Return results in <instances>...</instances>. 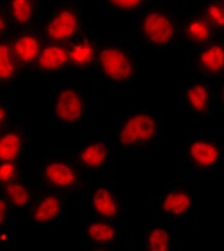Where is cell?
<instances>
[{
  "label": "cell",
  "instance_id": "1",
  "mask_svg": "<svg viewBox=\"0 0 224 251\" xmlns=\"http://www.w3.org/2000/svg\"><path fill=\"white\" fill-rule=\"evenodd\" d=\"M141 32L149 45L155 48L168 47L176 37L177 19L165 9H151L142 19Z\"/></svg>",
  "mask_w": 224,
  "mask_h": 251
},
{
  "label": "cell",
  "instance_id": "2",
  "mask_svg": "<svg viewBox=\"0 0 224 251\" xmlns=\"http://www.w3.org/2000/svg\"><path fill=\"white\" fill-rule=\"evenodd\" d=\"M158 131V122L147 112L131 114L122 125L119 142L123 146L132 147L152 142Z\"/></svg>",
  "mask_w": 224,
  "mask_h": 251
},
{
  "label": "cell",
  "instance_id": "3",
  "mask_svg": "<svg viewBox=\"0 0 224 251\" xmlns=\"http://www.w3.org/2000/svg\"><path fill=\"white\" fill-rule=\"evenodd\" d=\"M99 63L102 74L114 82H125L133 75L131 58L120 48H104L100 53Z\"/></svg>",
  "mask_w": 224,
  "mask_h": 251
},
{
  "label": "cell",
  "instance_id": "4",
  "mask_svg": "<svg viewBox=\"0 0 224 251\" xmlns=\"http://www.w3.org/2000/svg\"><path fill=\"white\" fill-rule=\"evenodd\" d=\"M185 156L188 165L196 171H210L219 163L221 149L212 139L198 138L187 144Z\"/></svg>",
  "mask_w": 224,
  "mask_h": 251
},
{
  "label": "cell",
  "instance_id": "5",
  "mask_svg": "<svg viewBox=\"0 0 224 251\" xmlns=\"http://www.w3.org/2000/svg\"><path fill=\"white\" fill-rule=\"evenodd\" d=\"M80 18L73 7H61L49 21L46 35L56 43L70 41L79 31Z\"/></svg>",
  "mask_w": 224,
  "mask_h": 251
},
{
  "label": "cell",
  "instance_id": "6",
  "mask_svg": "<svg viewBox=\"0 0 224 251\" xmlns=\"http://www.w3.org/2000/svg\"><path fill=\"white\" fill-rule=\"evenodd\" d=\"M84 112L82 96L74 88H65L58 94L55 102L56 117L64 123L79 121Z\"/></svg>",
  "mask_w": 224,
  "mask_h": 251
},
{
  "label": "cell",
  "instance_id": "7",
  "mask_svg": "<svg viewBox=\"0 0 224 251\" xmlns=\"http://www.w3.org/2000/svg\"><path fill=\"white\" fill-rule=\"evenodd\" d=\"M198 63L201 71L210 75L224 74V44L209 42L204 44L198 55Z\"/></svg>",
  "mask_w": 224,
  "mask_h": 251
},
{
  "label": "cell",
  "instance_id": "8",
  "mask_svg": "<svg viewBox=\"0 0 224 251\" xmlns=\"http://www.w3.org/2000/svg\"><path fill=\"white\" fill-rule=\"evenodd\" d=\"M211 98V82L207 79L196 80L189 83L185 90V101L187 107L199 114H204L209 110Z\"/></svg>",
  "mask_w": 224,
  "mask_h": 251
},
{
  "label": "cell",
  "instance_id": "9",
  "mask_svg": "<svg viewBox=\"0 0 224 251\" xmlns=\"http://www.w3.org/2000/svg\"><path fill=\"white\" fill-rule=\"evenodd\" d=\"M160 208L165 215L181 217L193 208V197L189 190L184 188L171 190L163 197Z\"/></svg>",
  "mask_w": 224,
  "mask_h": 251
},
{
  "label": "cell",
  "instance_id": "10",
  "mask_svg": "<svg viewBox=\"0 0 224 251\" xmlns=\"http://www.w3.org/2000/svg\"><path fill=\"white\" fill-rule=\"evenodd\" d=\"M213 33L214 27L204 16L193 14L188 17L186 23H185L184 35L186 40L192 44H207L211 42Z\"/></svg>",
  "mask_w": 224,
  "mask_h": 251
},
{
  "label": "cell",
  "instance_id": "11",
  "mask_svg": "<svg viewBox=\"0 0 224 251\" xmlns=\"http://www.w3.org/2000/svg\"><path fill=\"white\" fill-rule=\"evenodd\" d=\"M45 177L49 184L60 189L73 187L77 180L75 170L61 161L49 163L45 170Z\"/></svg>",
  "mask_w": 224,
  "mask_h": 251
},
{
  "label": "cell",
  "instance_id": "12",
  "mask_svg": "<svg viewBox=\"0 0 224 251\" xmlns=\"http://www.w3.org/2000/svg\"><path fill=\"white\" fill-rule=\"evenodd\" d=\"M70 60V54L65 48L57 45H49L41 50L37 58L40 69L47 73L62 70Z\"/></svg>",
  "mask_w": 224,
  "mask_h": 251
},
{
  "label": "cell",
  "instance_id": "13",
  "mask_svg": "<svg viewBox=\"0 0 224 251\" xmlns=\"http://www.w3.org/2000/svg\"><path fill=\"white\" fill-rule=\"evenodd\" d=\"M12 48L17 61L23 64H32L41 53L40 41L31 33L19 36Z\"/></svg>",
  "mask_w": 224,
  "mask_h": 251
},
{
  "label": "cell",
  "instance_id": "14",
  "mask_svg": "<svg viewBox=\"0 0 224 251\" xmlns=\"http://www.w3.org/2000/svg\"><path fill=\"white\" fill-rule=\"evenodd\" d=\"M5 5L9 20L20 26L30 23L36 12V0H6Z\"/></svg>",
  "mask_w": 224,
  "mask_h": 251
},
{
  "label": "cell",
  "instance_id": "15",
  "mask_svg": "<svg viewBox=\"0 0 224 251\" xmlns=\"http://www.w3.org/2000/svg\"><path fill=\"white\" fill-rule=\"evenodd\" d=\"M92 208L96 214L103 218H114L118 213V205L112 192L106 188H99L92 198Z\"/></svg>",
  "mask_w": 224,
  "mask_h": 251
},
{
  "label": "cell",
  "instance_id": "16",
  "mask_svg": "<svg viewBox=\"0 0 224 251\" xmlns=\"http://www.w3.org/2000/svg\"><path fill=\"white\" fill-rule=\"evenodd\" d=\"M70 54V61L74 66L76 67H87L90 66L96 55L95 46L88 40H81L75 42L71 49L68 50Z\"/></svg>",
  "mask_w": 224,
  "mask_h": 251
},
{
  "label": "cell",
  "instance_id": "17",
  "mask_svg": "<svg viewBox=\"0 0 224 251\" xmlns=\"http://www.w3.org/2000/svg\"><path fill=\"white\" fill-rule=\"evenodd\" d=\"M61 210L62 201L60 198L49 196L38 202L34 209L33 217L37 224H49L59 216Z\"/></svg>",
  "mask_w": 224,
  "mask_h": 251
},
{
  "label": "cell",
  "instance_id": "18",
  "mask_svg": "<svg viewBox=\"0 0 224 251\" xmlns=\"http://www.w3.org/2000/svg\"><path fill=\"white\" fill-rule=\"evenodd\" d=\"M106 156H108V148L104 144L92 143L82 150L80 159L86 167L99 168L103 165Z\"/></svg>",
  "mask_w": 224,
  "mask_h": 251
},
{
  "label": "cell",
  "instance_id": "19",
  "mask_svg": "<svg viewBox=\"0 0 224 251\" xmlns=\"http://www.w3.org/2000/svg\"><path fill=\"white\" fill-rule=\"evenodd\" d=\"M16 62L12 46L2 42L0 47V78L3 82L14 78L16 74Z\"/></svg>",
  "mask_w": 224,
  "mask_h": 251
},
{
  "label": "cell",
  "instance_id": "20",
  "mask_svg": "<svg viewBox=\"0 0 224 251\" xmlns=\"http://www.w3.org/2000/svg\"><path fill=\"white\" fill-rule=\"evenodd\" d=\"M21 139L15 132L4 133L0 140V158L2 161H14L20 154Z\"/></svg>",
  "mask_w": 224,
  "mask_h": 251
},
{
  "label": "cell",
  "instance_id": "21",
  "mask_svg": "<svg viewBox=\"0 0 224 251\" xmlns=\"http://www.w3.org/2000/svg\"><path fill=\"white\" fill-rule=\"evenodd\" d=\"M87 234H88V237L93 242L104 244L111 242V241L115 239L116 229L109 223L97 221V223H93L88 226Z\"/></svg>",
  "mask_w": 224,
  "mask_h": 251
},
{
  "label": "cell",
  "instance_id": "22",
  "mask_svg": "<svg viewBox=\"0 0 224 251\" xmlns=\"http://www.w3.org/2000/svg\"><path fill=\"white\" fill-rule=\"evenodd\" d=\"M172 239L168 229L163 227H154L146 241V248L151 251H167L171 249Z\"/></svg>",
  "mask_w": 224,
  "mask_h": 251
},
{
  "label": "cell",
  "instance_id": "23",
  "mask_svg": "<svg viewBox=\"0 0 224 251\" xmlns=\"http://www.w3.org/2000/svg\"><path fill=\"white\" fill-rule=\"evenodd\" d=\"M203 16L214 28L224 29V3L222 0H207L204 3Z\"/></svg>",
  "mask_w": 224,
  "mask_h": 251
},
{
  "label": "cell",
  "instance_id": "24",
  "mask_svg": "<svg viewBox=\"0 0 224 251\" xmlns=\"http://www.w3.org/2000/svg\"><path fill=\"white\" fill-rule=\"evenodd\" d=\"M4 190L7 200L15 207H25L29 202V200H30V194H29L28 189L25 186L19 184V183L11 182L8 184H5Z\"/></svg>",
  "mask_w": 224,
  "mask_h": 251
},
{
  "label": "cell",
  "instance_id": "25",
  "mask_svg": "<svg viewBox=\"0 0 224 251\" xmlns=\"http://www.w3.org/2000/svg\"><path fill=\"white\" fill-rule=\"evenodd\" d=\"M147 0H105L110 7L121 12L135 11L142 7Z\"/></svg>",
  "mask_w": 224,
  "mask_h": 251
},
{
  "label": "cell",
  "instance_id": "26",
  "mask_svg": "<svg viewBox=\"0 0 224 251\" xmlns=\"http://www.w3.org/2000/svg\"><path fill=\"white\" fill-rule=\"evenodd\" d=\"M16 173L17 169L13 161H3L0 167V179H1L2 184H8L13 182Z\"/></svg>",
  "mask_w": 224,
  "mask_h": 251
},
{
  "label": "cell",
  "instance_id": "27",
  "mask_svg": "<svg viewBox=\"0 0 224 251\" xmlns=\"http://www.w3.org/2000/svg\"><path fill=\"white\" fill-rule=\"evenodd\" d=\"M0 215H1V224H4V219L7 216V205L4 199H1V201H0Z\"/></svg>",
  "mask_w": 224,
  "mask_h": 251
},
{
  "label": "cell",
  "instance_id": "28",
  "mask_svg": "<svg viewBox=\"0 0 224 251\" xmlns=\"http://www.w3.org/2000/svg\"><path fill=\"white\" fill-rule=\"evenodd\" d=\"M0 115H1V117H0V119H1V124L3 125V123H4V118L6 119V117H7V112L4 111V108H3V107L1 108V110H0Z\"/></svg>",
  "mask_w": 224,
  "mask_h": 251
},
{
  "label": "cell",
  "instance_id": "29",
  "mask_svg": "<svg viewBox=\"0 0 224 251\" xmlns=\"http://www.w3.org/2000/svg\"><path fill=\"white\" fill-rule=\"evenodd\" d=\"M221 101H222V104L224 105V87H223L222 92H221Z\"/></svg>",
  "mask_w": 224,
  "mask_h": 251
},
{
  "label": "cell",
  "instance_id": "30",
  "mask_svg": "<svg viewBox=\"0 0 224 251\" xmlns=\"http://www.w3.org/2000/svg\"><path fill=\"white\" fill-rule=\"evenodd\" d=\"M222 1H223V3H224V0H222Z\"/></svg>",
  "mask_w": 224,
  "mask_h": 251
}]
</instances>
